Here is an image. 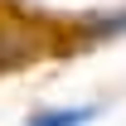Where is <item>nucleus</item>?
Wrapping results in <instances>:
<instances>
[{
    "instance_id": "1",
    "label": "nucleus",
    "mask_w": 126,
    "mask_h": 126,
    "mask_svg": "<svg viewBox=\"0 0 126 126\" xmlns=\"http://www.w3.org/2000/svg\"><path fill=\"white\" fill-rule=\"evenodd\" d=\"M92 116H97V107H44L24 126H87Z\"/></svg>"
}]
</instances>
